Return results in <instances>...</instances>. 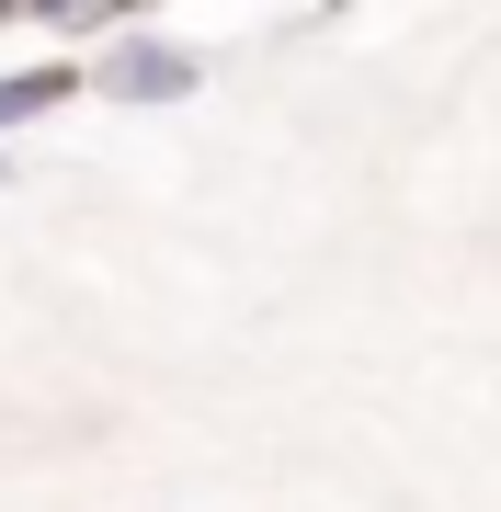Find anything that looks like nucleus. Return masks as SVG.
Returning <instances> with one entry per match:
<instances>
[{
	"label": "nucleus",
	"instance_id": "1",
	"mask_svg": "<svg viewBox=\"0 0 501 512\" xmlns=\"http://www.w3.org/2000/svg\"><path fill=\"white\" fill-rule=\"evenodd\" d=\"M80 80H103L114 103H183L205 69H194L183 46H160V35H114V46H103V69H80Z\"/></svg>",
	"mask_w": 501,
	"mask_h": 512
},
{
	"label": "nucleus",
	"instance_id": "2",
	"mask_svg": "<svg viewBox=\"0 0 501 512\" xmlns=\"http://www.w3.org/2000/svg\"><path fill=\"white\" fill-rule=\"evenodd\" d=\"M69 92H92L69 57H46V69H12V80H0V126H35V114H57Z\"/></svg>",
	"mask_w": 501,
	"mask_h": 512
}]
</instances>
